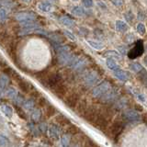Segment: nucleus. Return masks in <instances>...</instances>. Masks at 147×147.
I'll use <instances>...</instances> for the list:
<instances>
[{"instance_id":"obj_1","label":"nucleus","mask_w":147,"mask_h":147,"mask_svg":"<svg viewBox=\"0 0 147 147\" xmlns=\"http://www.w3.org/2000/svg\"><path fill=\"white\" fill-rule=\"evenodd\" d=\"M40 83L53 90L56 86H58L60 84L63 83V76H62V74L59 72H53V73L51 72L50 75L46 77L44 80L40 81Z\"/></svg>"},{"instance_id":"obj_2","label":"nucleus","mask_w":147,"mask_h":147,"mask_svg":"<svg viewBox=\"0 0 147 147\" xmlns=\"http://www.w3.org/2000/svg\"><path fill=\"white\" fill-rule=\"evenodd\" d=\"M124 127V122L121 119H117L111 123V125L109 127V131L108 133H109V136H111L112 138H114L115 140L117 139V137L119 134H121V132L123 130Z\"/></svg>"},{"instance_id":"obj_3","label":"nucleus","mask_w":147,"mask_h":147,"mask_svg":"<svg viewBox=\"0 0 147 147\" xmlns=\"http://www.w3.org/2000/svg\"><path fill=\"white\" fill-rule=\"evenodd\" d=\"M78 59L76 55H74L69 52H63L60 53L58 54V62L63 64V65H69L72 66L76 61Z\"/></svg>"},{"instance_id":"obj_4","label":"nucleus","mask_w":147,"mask_h":147,"mask_svg":"<svg viewBox=\"0 0 147 147\" xmlns=\"http://www.w3.org/2000/svg\"><path fill=\"white\" fill-rule=\"evenodd\" d=\"M98 113H99V109L96 108L95 105H89L82 117L84 118L86 121L93 123L95 121V119H96V117H98Z\"/></svg>"},{"instance_id":"obj_5","label":"nucleus","mask_w":147,"mask_h":147,"mask_svg":"<svg viewBox=\"0 0 147 147\" xmlns=\"http://www.w3.org/2000/svg\"><path fill=\"white\" fill-rule=\"evenodd\" d=\"M80 101V94L78 92H72V93L68 94L65 98H64V103L68 108L74 109L76 108L77 104Z\"/></svg>"},{"instance_id":"obj_6","label":"nucleus","mask_w":147,"mask_h":147,"mask_svg":"<svg viewBox=\"0 0 147 147\" xmlns=\"http://www.w3.org/2000/svg\"><path fill=\"white\" fill-rule=\"evenodd\" d=\"M94 125V127H96V129H98L101 131H107L108 128H109V121L106 119L102 114L98 113V117L95 119V121L92 123Z\"/></svg>"},{"instance_id":"obj_7","label":"nucleus","mask_w":147,"mask_h":147,"mask_svg":"<svg viewBox=\"0 0 147 147\" xmlns=\"http://www.w3.org/2000/svg\"><path fill=\"white\" fill-rule=\"evenodd\" d=\"M142 53H144V43H142V40H138L132 49H131L130 52L128 53V57L130 59H135L142 55Z\"/></svg>"},{"instance_id":"obj_8","label":"nucleus","mask_w":147,"mask_h":147,"mask_svg":"<svg viewBox=\"0 0 147 147\" xmlns=\"http://www.w3.org/2000/svg\"><path fill=\"white\" fill-rule=\"evenodd\" d=\"M37 18V15L34 12H20L16 15V20L22 23L34 22Z\"/></svg>"},{"instance_id":"obj_9","label":"nucleus","mask_w":147,"mask_h":147,"mask_svg":"<svg viewBox=\"0 0 147 147\" xmlns=\"http://www.w3.org/2000/svg\"><path fill=\"white\" fill-rule=\"evenodd\" d=\"M109 83L108 81H104L93 90V96H102L109 90Z\"/></svg>"},{"instance_id":"obj_10","label":"nucleus","mask_w":147,"mask_h":147,"mask_svg":"<svg viewBox=\"0 0 147 147\" xmlns=\"http://www.w3.org/2000/svg\"><path fill=\"white\" fill-rule=\"evenodd\" d=\"M53 92L57 98H63L64 96H66V94L68 92V87L65 84H64V83H62V84H60L58 86L55 87V88H53Z\"/></svg>"},{"instance_id":"obj_11","label":"nucleus","mask_w":147,"mask_h":147,"mask_svg":"<svg viewBox=\"0 0 147 147\" xmlns=\"http://www.w3.org/2000/svg\"><path fill=\"white\" fill-rule=\"evenodd\" d=\"M99 113L102 114L109 122H110V121H111L112 118L114 117V115H115L114 109L112 108H110L109 106H103L102 108H100L99 109Z\"/></svg>"},{"instance_id":"obj_12","label":"nucleus","mask_w":147,"mask_h":147,"mask_svg":"<svg viewBox=\"0 0 147 147\" xmlns=\"http://www.w3.org/2000/svg\"><path fill=\"white\" fill-rule=\"evenodd\" d=\"M98 80V76L96 72H91L89 74H87L85 81H86V86L89 87V86H92L96 83V81Z\"/></svg>"},{"instance_id":"obj_13","label":"nucleus","mask_w":147,"mask_h":147,"mask_svg":"<svg viewBox=\"0 0 147 147\" xmlns=\"http://www.w3.org/2000/svg\"><path fill=\"white\" fill-rule=\"evenodd\" d=\"M18 86H20V88L21 89V91L24 92V93H30V92L34 89V87L32 86L30 83L26 82L25 80H23V79L18 81Z\"/></svg>"},{"instance_id":"obj_14","label":"nucleus","mask_w":147,"mask_h":147,"mask_svg":"<svg viewBox=\"0 0 147 147\" xmlns=\"http://www.w3.org/2000/svg\"><path fill=\"white\" fill-rule=\"evenodd\" d=\"M87 108H88V104H87L86 100H80L76 108L77 114L80 115V116H83L84 113L86 112V110L87 109Z\"/></svg>"},{"instance_id":"obj_15","label":"nucleus","mask_w":147,"mask_h":147,"mask_svg":"<svg viewBox=\"0 0 147 147\" xmlns=\"http://www.w3.org/2000/svg\"><path fill=\"white\" fill-rule=\"evenodd\" d=\"M114 75L116 77H118V79L121 80V81H126L129 78L128 74L126 72L121 70V69H119V68L116 69V70H114Z\"/></svg>"},{"instance_id":"obj_16","label":"nucleus","mask_w":147,"mask_h":147,"mask_svg":"<svg viewBox=\"0 0 147 147\" xmlns=\"http://www.w3.org/2000/svg\"><path fill=\"white\" fill-rule=\"evenodd\" d=\"M59 20L63 25L66 26V27H72L75 25V21H74L71 18H69L68 16H63L59 18Z\"/></svg>"},{"instance_id":"obj_17","label":"nucleus","mask_w":147,"mask_h":147,"mask_svg":"<svg viewBox=\"0 0 147 147\" xmlns=\"http://www.w3.org/2000/svg\"><path fill=\"white\" fill-rule=\"evenodd\" d=\"M40 10H41L42 12H50L52 10V4L49 3V2H41L39 4L38 6Z\"/></svg>"},{"instance_id":"obj_18","label":"nucleus","mask_w":147,"mask_h":147,"mask_svg":"<svg viewBox=\"0 0 147 147\" xmlns=\"http://www.w3.org/2000/svg\"><path fill=\"white\" fill-rule=\"evenodd\" d=\"M116 29L117 30L121 31V32H125L128 30V25L125 22H123L121 20H117L116 21Z\"/></svg>"},{"instance_id":"obj_19","label":"nucleus","mask_w":147,"mask_h":147,"mask_svg":"<svg viewBox=\"0 0 147 147\" xmlns=\"http://www.w3.org/2000/svg\"><path fill=\"white\" fill-rule=\"evenodd\" d=\"M56 112V109L52 105H47L45 107V116L47 118H51L53 117V115Z\"/></svg>"},{"instance_id":"obj_20","label":"nucleus","mask_w":147,"mask_h":147,"mask_svg":"<svg viewBox=\"0 0 147 147\" xmlns=\"http://www.w3.org/2000/svg\"><path fill=\"white\" fill-rule=\"evenodd\" d=\"M106 64L107 66L110 69V70H116V69L119 68V65L117 64V63L115 62V60H113L112 58H109L106 61Z\"/></svg>"},{"instance_id":"obj_21","label":"nucleus","mask_w":147,"mask_h":147,"mask_svg":"<svg viewBox=\"0 0 147 147\" xmlns=\"http://www.w3.org/2000/svg\"><path fill=\"white\" fill-rule=\"evenodd\" d=\"M72 14L76 17H83L85 15V10L81 7H76L72 9Z\"/></svg>"},{"instance_id":"obj_22","label":"nucleus","mask_w":147,"mask_h":147,"mask_svg":"<svg viewBox=\"0 0 147 147\" xmlns=\"http://www.w3.org/2000/svg\"><path fill=\"white\" fill-rule=\"evenodd\" d=\"M87 42H88L91 47L94 48L95 50H101L104 48V45L100 42H98V41H95L92 40H87Z\"/></svg>"},{"instance_id":"obj_23","label":"nucleus","mask_w":147,"mask_h":147,"mask_svg":"<svg viewBox=\"0 0 147 147\" xmlns=\"http://www.w3.org/2000/svg\"><path fill=\"white\" fill-rule=\"evenodd\" d=\"M130 69L131 71L135 72V73H139L140 71L144 70V69H142V66L139 63H130Z\"/></svg>"},{"instance_id":"obj_24","label":"nucleus","mask_w":147,"mask_h":147,"mask_svg":"<svg viewBox=\"0 0 147 147\" xmlns=\"http://www.w3.org/2000/svg\"><path fill=\"white\" fill-rule=\"evenodd\" d=\"M56 119H57V122L60 124V125H62V126H66L67 124L70 123V121H68L67 118L63 116V115H59Z\"/></svg>"},{"instance_id":"obj_25","label":"nucleus","mask_w":147,"mask_h":147,"mask_svg":"<svg viewBox=\"0 0 147 147\" xmlns=\"http://www.w3.org/2000/svg\"><path fill=\"white\" fill-rule=\"evenodd\" d=\"M104 57H115V58H119V54L116 51H108L103 53Z\"/></svg>"},{"instance_id":"obj_26","label":"nucleus","mask_w":147,"mask_h":147,"mask_svg":"<svg viewBox=\"0 0 147 147\" xmlns=\"http://www.w3.org/2000/svg\"><path fill=\"white\" fill-rule=\"evenodd\" d=\"M124 18H125V20H127V22L129 23H132L133 20H134V16H133L132 12L130 10H128L127 12L124 13Z\"/></svg>"},{"instance_id":"obj_27","label":"nucleus","mask_w":147,"mask_h":147,"mask_svg":"<svg viewBox=\"0 0 147 147\" xmlns=\"http://www.w3.org/2000/svg\"><path fill=\"white\" fill-rule=\"evenodd\" d=\"M7 84H8V76H7V75L3 74L1 76V88H2V90L7 86Z\"/></svg>"},{"instance_id":"obj_28","label":"nucleus","mask_w":147,"mask_h":147,"mask_svg":"<svg viewBox=\"0 0 147 147\" xmlns=\"http://www.w3.org/2000/svg\"><path fill=\"white\" fill-rule=\"evenodd\" d=\"M137 32L139 33L140 35H144L145 32H146V29H145V26L144 24H142V23H139V24H137Z\"/></svg>"},{"instance_id":"obj_29","label":"nucleus","mask_w":147,"mask_h":147,"mask_svg":"<svg viewBox=\"0 0 147 147\" xmlns=\"http://www.w3.org/2000/svg\"><path fill=\"white\" fill-rule=\"evenodd\" d=\"M115 96H116L115 92L114 91H110V92H109V93H107L105 95L104 99L106 100V102H110V100H112L115 98Z\"/></svg>"},{"instance_id":"obj_30","label":"nucleus","mask_w":147,"mask_h":147,"mask_svg":"<svg viewBox=\"0 0 147 147\" xmlns=\"http://www.w3.org/2000/svg\"><path fill=\"white\" fill-rule=\"evenodd\" d=\"M37 104H38L39 107H46V106L48 105V102L47 100H46V98H42V96H40V98H39L38 99H37Z\"/></svg>"},{"instance_id":"obj_31","label":"nucleus","mask_w":147,"mask_h":147,"mask_svg":"<svg viewBox=\"0 0 147 147\" xmlns=\"http://www.w3.org/2000/svg\"><path fill=\"white\" fill-rule=\"evenodd\" d=\"M7 17V13L6 11V9H5L4 7H2L1 9H0V20H1L2 23L6 20Z\"/></svg>"},{"instance_id":"obj_32","label":"nucleus","mask_w":147,"mask_h":147,"mask_svg":"<svg viewBox=\"0 0 147 147\" xmlns=\"http://www.w3.org/2000/svg\"><path fill=\"white\" fill-rule=\"evenodd\" d=\"M56 51L60 53H63V52H69L70 51V47L69 46H59V47L56 48Z\"/></svg>"},{"instance_id":"obj_33","label":"nucleus","mask_w":147,"mask_h":147,"mask_svg":"<svg viewBox=\"0 0 147 147\" xmlns=\"http://www.w3.org/2000/svg\"><path fill=\"white\" fill-rule=\"evenodd\" d=\"M78 131V129L76 126H69L67 129V132L69 134H76Z\"/></svg>"},{"instance_id":"obj_34","label":"nucleus","mask_w":147,"mask_h":147,"mask_svg":"<svg viewBox=\"0 0 147 147\" xmlns=\"http://www.w3.org/2000/svg\"><path fill=\"white\" fill-rule=\"evenodd\" d=\"M111 3L116 7H122L124 5L123 0H111Z\"/></svg>"},{"instance_id":"obj_35","label":"nucleus","mask_w":147,"mask_h":147,"mask_svg":"<svg viewBox=\"0 0 147 147\" xmlns=\"http://www.w3.org/2000/svg\"><path fill=\"white\" fill-rule=\"evenodd\" d=\"M83 4L86 7H93V0H83Z\"/></svg>"},{"instance_id":"obj_36","label":"nucleus","mask_w":147,"mask_h":147,"mask_svg":"<svg viewBox=\"0 0 147 147\" xmlns=\"http://www.w3.org/2000/svg\"><path fill=\"white\" fill-rule=\"evenodd\" d=\"M64 34H65L69 39H71L72 40H76V37L73 35V33H71L70 31H68V30H65L64 31Z\"/></svg>"},{"instance_id":"obj_37","label":"nucleus","mask_w":147,"mask_h":147,"mask_svg":"<svg viewBox=\"0 0 147 147\" xmlns=\"http://www.w3.org/2000/svg\"><path fill=\"white\" fill-rule=\"evenodd\" d=\"M16 109H17V110H18V114L20 115V116L21 117V118H26L25 117V114H24V112H23V110H21V109H20V108H18V107H16Z\"/></svg>"},{"instance_id":"obj_38","label":"nucleus","mask_w":147,"mask_h":147,"mask_svg":"<svg viewBox=\"0 0 147 147\" xmlns=\"http://www.w3.org/2000/svg\"><path fill=\"white\" fill-rule=\"evenodd\" d=\"M98 5L100 6V7H104V8H106V7H105V4L101 3V2H98Z\"/></svg>"},{"instance_id":"obj_39","label":"nucleus","mask_w":147,"mask_h":147,"mask_svg":"<svg viewBox=\"0 0 147 147\" xmlns=\"http://www.w3.org/2000/svg\"><path fill=\"white\" fill-rule=\"evenodd\" d=\"M144 63H145L146 65H147V56H145V57H144Z\"/></svg>"},{"instance_id":"obj_40","label":"nucleus","mask_w":147,"mask_h":147,"mask_svg":"<svg viewBox=\"0 0 147 147\" xmlns=\"http://www.w3.org/2000/svg\"><path fill=\"white\" fill-rule=\"evenodd\" d=\"M24 2H26V3H30L31 2V0H23Z\"/></svg>"},{"instance_id":"obj_41","label":"nucleus","mask_w":147,"mask_h":147,"mask_svg":"<svg viewBox=\"0 0 147 147\" xmlns=\"http://www.w3.org/2000/svg\"><path fill=\"white\" fill-rule=\"evenodd\" d=\"M52 1H53V2H56V1H57V0H52Z\"/></svg>"},{"instance_id":"obj_42","label":"nucleus","mask_w":147,"mask_h":147,"mask_svg":"<svg viewBox=\"0 0 147 147\" xmlns=\"http://www.w3.org/2000/svg\"><path fill=\"white\" fill-rule=\"evenodd\" d=\"M73 1H77V0H73Z\"/></svg>"}]
</instances>
